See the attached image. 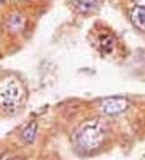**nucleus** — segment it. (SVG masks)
I'll return each mask as SVG.
<instances>
[{
	"mask_svg": "<svg viewBox=\"0 0 145 160\" xmlns=\"http://www.w3.org/2000/svg\"><path fill=\"white\" fill-rule=\"evenodd\" d=\"M108 138V126L100 118H89L82 121L74 131V142L84 152L100 149Z\"/></svg>",
	"mask_w": 145,
	"mask_h": 160,
	"instance_id": "f257e3e1",
	"label": "nucleus"
},
{
	"mask_svg": "<svg viewBox=\"0 0 145 160\" xmlns=\"http://www.w3.org/2000/svg\"><path fill=\"white\" fill-rule=\"evenodd\" d=\"M26 88L16 76H5L0 79V108L7 113H16L26 102Z\"/></svg>",
	"mask_w": 145,
	"mask_h": 160,
	"instance_id": "f03ea898",
	"label": "nucleus"
},
{
	"mask_svg": "<svg viewBox=\"0 0 145 160\" xmlns=\"http://www.w3.org/2000/svg\"><path fill=\"white\" fill-rule=\"evenodd\" d=\"M129 107V100L128 97L123 96H113V97H105L99 102V108L103 115L106 117H116L126 112Z\"/></svg>",
	"mask_w": 145,
	"mask_h": 160,
	"instance_id": "7ed1b4c3",
	"label": "nucleus"
},
{
	"mask_svg": "<svg viewBox=\"0 0 145 160\" xmlns=\"http://www.w3.org/2000/svg\"><path fill=\"white\" fill-rule=\"evenodd\" d=\"M27 28V18L21 12H12L7 18V29L12 34H21Z\"/></svg>",
	"mask_w": 145,
	"mask_h": 160,
	"instance_id": "20e7f679",
	"label": "nucleus"
},
{
	"mask_svg": "<svg viewBox=\"0 0 145 160\" xmlns=\"http://www.w3.org/2000/svg\"><path fill=\"white\" fill-rule=\"evenodd\" d=\"M37 133H39V126L34 120H31L29 123L21 129V133H19V139H21V142L26 144V146H32L36 141H37Z\"/></svg>",
	"mask_w": 145,
	"mask_h": 160,
	"instance_id": "39448f33",
	"label": "nucleus"
},
{
	"mask_svg": "<svg viewBox=\"0 0 145 160\" xmlns=\"http://www.w3.org/2000/svg\"><path fill=\"white\" fill-rule=\"evenodd\" d=\"M97 47L102 55H111L114 52V47H116V41L114 37L108 32H102L97 39Z\"/></svg>",
	"mask_w": 145,
	"mask_h": 160,
	"instance_id": "423d86ee",
	"label": "nucleus"
},
{
	"mask_svg": "<svg viewBox=\"0 0 145 160\" xmlns=\"http://www.w3.org/2000/svg\"><path fill=\"white\" fill-rule=\"evenodd\" d=\"M129 18L139 31L145 32V8L129 5Z\"/></svg>",
	"mask_w": 145,
	"mask_h": 160,
	"instance_id": "0eeeda50",
	"label": "nucleus"
},
{
	"mask_svg": "<svg viewBox=\"0 0 145 160\" xmlns=\"http://www.w3.org/2000/svg\"><path fill=\"white\" fill-rule=\"evenodd\" d=\"M100 0H73V7L76 8V12L79 13H92L99 8Z\"/></svg>",
	"mask_w": 145,
	"mask_h": 160,
	"instance_id": "6e6552de",
	"label": "nucleus"
},
{
	"mask_svg": "<svg viewBox=\"0 0 145 160\" xmlns=\"http://www.w3.org/2000/svg\"><path fill=\"white\" fill-rule=\"evenodd\" d=\"M129 5H134V7H142V8H145V0H129Z\"/></svg>",
	"mask_w": 145,
	"mask_h": 160,
	"instance_id": "1a4fd4ad",
	"label": "nucleus"
},
{
	"mask_svg": "<svg viewBox=\"0 0 145 160\" xmlns=\"http://www.w3.org/2000/svg\"><path fill=\"white\" fill-rule=\"evenodd\" d=\"M7 160H26L23 155H12L10 158H7Z\"/></svg>",
	"mask_w": 145,
	"mask_h": 160,
	"instance_id": "9d476101",
	"label": "nucleus"
},
{
	"mask_svg": "<svg viewBox=\"0 0 145 160\" xmlns=\"http://www.w3.org/2000/svg\"><path fill=\"white\" fill-rule=\"evenodd\" d=\"M2 31H3V26H2V21H0V34H2Z\"/></svg>",
	"mask_w": 145,
	"mask_h": 160,
	"instance_id": "9b49d317",
	"label": "nucleus"
},
{
	"mask_svg": "<svg viewBox=\"0 0 145 160\" xmlns=\"http://www.w3.org/2000/svg\"><path fill=\"white\" fill-rule=\"evenodd\" d=\"M3 2H5V0H0V5H2V3H3Z\"/></svg>",
	"mask_w": 145,
	"mask_h": 160,
	"instance_id": "f8f14e48",
	"label": "nucleus"
}]
</instances>
